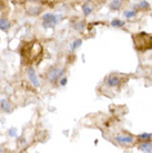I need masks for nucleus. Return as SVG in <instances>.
I'll return each instance as SVG.
<instances>
[{
	"label": "nucleus",
	"instance_id": "1",
	"mask_svg": "<svg viewBox=\"0 0 152 153\" xmlns=\"http://www.w3.org/2000/svg\"><path fill=\"white\" fill-rule=\"evenodd\" d=\"M133 42L136 49L139 51H145L152 48V37L145 32L133 36Z\"/></svg>",
	"mask_w": 152,
	"mask_h": 153
},
{
	"label": "nucleus",
	"instance_id": "2",
	"mask_svg": "<svg viewBox=\"0 0 152 153\" xmlns=\"http://www.w3.org/2000/svg\"><path fill=\"white\" fill-rule=\"evenodd\" d=\"M59 17L60 16H54V15H51V13L45 15L43 16V27L45 28L53 27L59 21Z\"/></svg>",
	"mask_w": 152,
	"mask_h": 153
},
{
	"label": "nucleus",
	"instance_id": "3",
	"mask_svg": "<svg viewBox=\"0 0 152 153\" xmlns=\"http://www.w3.org/2000/svg\"><path fill=\"white\" fill-rule=\"evenodd\" d=\"M27 74H28V79L30 80V82L34 84L36 88H38L39 85H40V82L38 80V76L36 74V71L32 67H29L28 70H27Z\"/></svg>",
	"mask_w": 152,
	"mask_h": 153
},
{
	"label": "nucleus",
	"instance_id": "4",
	"mask_svg": "<svg viewBox=\"0 0 152 153\" xmlns=\"http://www.w3.org/2000/svg\"><path fill=\"white\" fill-rule=\"evenodd\" d=\"M107 83H108V85L112 87V88L119 87V85L121 84V78H120V76H114V74H112V76H110L108 79H107Z\"/></svg>",
	"mask_w": 152,
	"mask_h": 153
},
{
	"label": "nucleus",
	"instance_id": "5",
	"mask_svg": "<svg viewBox=\"0 0 152 153\" xmlns=\"http://www.w3.org/2000/svg\"><path fill=\"white\" fill-rule=\"evenodd\" d=\"M63 71H65V70H59V69L50 70V72L48 73V79H49V81H51V82L56 81L58 78H60V76H62Z\"/></svg>",
	"mask_w": 152,
	"mask_h": 153
},
{
	"label": "nucleus",
	"instance_id": "6",
	"mask_svg": "<svg viewBox=\"0 0 152 153\" xmlns=\"http://www.w3.org/2000/svg\"><path fill=\"white\" fill-rule=\"evenodd\" d=\"M115 141L120 144H131L133 143L134 139L131 135H119V137H115Z\"/></svg>",
	"mask_w": 152,
	"mask_h": 153
},
{
	"label": "nucleus",
	"instance_id": "7",
	"mask_svg": "<svg viewBox=\"0 0 152 153\" xmlns=\"http://www.w3.org/2000/svg\"><path fill=\"white\" fill-rule=\"evenodd\" d=\"M139 150L142 152H152V143L149 141H142L139 146Z\"/></svg>",
	"mask_w": 152,
	"mask_h": 153
},
{
	"label": "nucleus",
	"instance_id": "8",
	"mask_svg": "<svg viewBox=\"0 0 152 153\" xmlns=\"http://www.w3.org/2000/svg\"><path fill=\"white\" fill-rule=\"evenodd\" d=\"M0 105H1V109L6 112H10L11 111V107H10V103L8 102V100L6 99H1L0 101Z\"/></svg>",
	"mask_w": 152,
	"mask_h": 153
},
{
	"label": "nucleus",
	"instance_id": "9",
	"mask_svg": "<svg viewBox=\"0 0 152 153\" xmlns=\"http://www.w3.org/2000/svg\"><path fill=\"white\" fill-rule=\"evenodd\" d=\"M92 10H93V7H92L90 4H82V11H83V15L86 16V17L90 15V13L92 12Z\"/></svg>",
	"mask_w": 152,
	"mask_h": 153
},
{
	"label": "nucleus",
	"instance_id": "10",
	"mask_svg": "<svg viewBox=\"0 0 152 153\" xmlns=\"http://www.w3.org/2000/svg\"><path fill=\"white\" fill-rule=\"evenodd\" d=\"M9 28H10V22H9L7 19H4V18L0 19V29H1V30L7 31Z\"/></svg>",
	"mask_w": 152,
	"mask_h": 153
},
{
	"label": "nucleus",
	"instance_id": "11",
	"mask_svg": "<svg viewBox=\"0 0 152 153\" xmlns=\"http://www.w3.org/2000/svg\"><path fill=\"white\" fill-rule=\"evenodd\" d=\"M122 0H112L110 4V8L112 10H118L119 8L121 7Z\"/></svg>",
	"mask_w": 152,
	"mask_h": 153
},
{
	"label": "nucleus",
	"instance_id": "12",
	"mask_svg": "<svg viewBox=\"0 0 152 153\" xmlns=\"http://www.w3.org/2000/svg\"><path fill=\"white\" fill-rule=\"evenodd\" d=\"M40 12H41V8L40 7H31L30 9H28V13L31 16L39 15Z\"/></svg>",
	"mask_w": 152,
	"mask_h": 153
},
{
	"label": "nucleus",
	"instance_id": "13",
	"mask_svg": "<svg viewBox=\"0 0 152 153\" xmlns=\"http://www.w3.org/2000/svg\"><path fill=\"white\" fill-rule=\"evenodd\" d=\"M111 26L112 27H122V26H124V21H122V20H119V19H113L111 21Z\"/></svg>",
	"mask_w": 152,
	"mask_h": 153
},
{
	"label": "nucleus",
	"instance_id": "14",
	"mask_svg": "<svg viewBox=\"0 0 152 153\" xmlns=\"http://www.w3.org/2000/svg\"><path fill=\"white\" fill-rule=\"evenodd\" d=\"M152 138V133H141L139 134V139L141 141H150Z\"/></svg>",
	"mask_w": 152,
	"mask_h": 153
},
{
	"label": "nucleus",
	"instance_id": "15",
	"mask_svg": "<svg viewBox=\"0 0 152 153\" xmlns=\"http://www.w3.org/2000/svg\"><path fill=\"white\" fill-rule=\"evenodd\" d=\"M138 7L140 8V9H149L150 8V4H149L148 1L143 0V1H141L140 4H138Z\"/></svg>",
	"mask_w": 152,
	"mask_h": 153
},
{
	"label": "nucleus",
	"instance_id": "16",
	"mask_svg": "<svg viewBox=\"0 0 152 153\" xmlns=\"http://www.w3.org/2000/svg\"><path fill=\"white\" fill-rule=\"evenodd\" d=\"M81 45H82V40H81V39H78V40H76V41L71 45V50H72V51H73V50H76L77 48H78V47H80Z\"/></svg>",
	"mask_w": 152,
	"mask_h": 153
},
{
	"label": "nucleus",
	"instance_id": "17",
	"mask_svg": "<svg viewBox=\"0 0 152 153\" xmlns=\"http://www.w3.org/2000/svg\"><path fill=\"white\" fill-rule=\"evenodd\" d=\"M124 16L127 18H132L136 16V11H124Z\"/></svg>",
	"mask_w": 152,
	"mask_h": 153
},
{
	"label": "nucleus",
	"instance_id": "18",
	"mask_svg": "<svg viewBox=\"0 0 152 153\" xmlns=\"http://www.w3.org/2000/svg\"><path fill=\"white\" fill-rule=\"evenodd\" d=\"M61 85H66L67 84V78H62V80H61Z\"/></svg>",
	"mask_w": 152,
	"mask_h": 153
},
{
	"label": "nucleus",
	"instance_id": "19",
	"mask_svg": "<svg viewBox=\"0 0 152 153\" xmlns=\"http://www.w3.org/2000/svg\"><path fill=\"white\" fill-rule=\"evenodd\" d=\"M15 129H11V130L9 131V134H10V135H11V137H15L16 135V133H15Z\"/></svg>",
	"mask_w": 152,
	"mask_h": 153
},
{
	"label": "nucleus",
	"instance_id": "20",
	"mask_svg": "<svg viewBox=\"0 0 152 153\" xmlns=\"http://www.w3.org/2000/svg\"><path fill=\"white\" fill-rule=\"evenodd\" d=\"M87 1H89V0H87Z\"/></svg>",
	"mask_w": 152,
	"mask_h": 153
}]
</instances>
